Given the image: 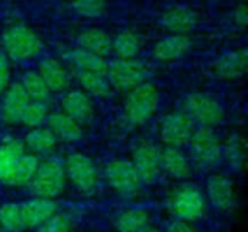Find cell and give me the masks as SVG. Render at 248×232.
I'll use <instances>...</instances> for the list:
<instances>
[{
    "mask_svg": "<svg viewBox=\"0 0 248 232\" xmlns=\"http://www.w3.org/2000/svg\"><path fill=\"white\" fill-rule=\"evenodd\" d=\"M65 182L67 177L64 166L58 160L49 158L44 163H39L38 170L28 186L33 198L55 199L64 192Z\"/></svg>",
    "mask_w": 248,
    "mask_h": 232,
    "instance_id": "277c9868",
    "label": "cell"
},
{
    "mask_svg": "<svg viewBox=\"0 0 248 232\" xmlns=\"http://www.w3.org/2000/svg\"><path fill=\"white\" fill-rule=\"evenodd\" d=\"M160 148L154 144H141L137 147L132 155V166L138 173L142 185H153L161 173Z\"/></svg>",
    "mask_w": 248,
    "mask_h": 232,
    "instance_id": "8fae6325",
    "label": "cell"
},
{
    "mask_svg": "<svg viewBox=\"0 0 248 232\" xmlns=\"http://www.w3.org/2000/svg\"><path fill=\"white\" fill-rule=\"evenodd\" d=\"M222 158H225L232 170L240 171L243 169L246 161V139L241 134L234 132L227 138L225 145H222Z\"/></svg>",
    "mask_w": 248,
    "mask_h": 232,
    "instance_id": "4316f807",
    "label": "cell"
},
{
    "mask_svg": "<svg viewBox=\"0 0 248 232\" xmlns=\"http://www.w3.org/2000/svg\"><path fill=\"white\" fill-rule=\"evenodd\" d=\"M248 54L246 49H231L221 54L214 62V71L221 80H238L247 73Z\"/></svg>",
    "mask_w": 248,
    "mask_h": 232,
    "instance_id": "5bb4252c",
    "label": "cell"
},
{
    "mask_svg": "<svg viewBox=\"0 0 248 232\" xmlns=\"http://www.w3.org/2000/svg\"><path fill=\"white\" fill-rule=\"evenodd\" d=\"M193 160L205 169H212L222 161V144L214 128L201 126L195 129L190 141Z\"/></svg>",
    "mask_w": 248,
    "mask_h": 232,
    "instance_id": "52a82bcc",
    "label": "cell"
},
{
    "mask_svg": "<svg viewBox=\"0 0 248 232\" xmlns=\"http://www.w3.org/2000/svg\"><path fill=\"white\" fill-rule=\"evenodd\" d=\"M167 232H198V230L192 225V222L182 221V219H174L169 225Z\"/></svg>",
    "mask_w": 248,
    "mask_h": 232,
    "instance_id": "8d00e7d4",
    "label": "cell"
},
{
    "mask_svg": "<svg viewBox=\"0 0 248 232\" xmlns=\"http://www.w3.org/2000/svg\"><path fill=\"white\" fill-rule=\"evenodd\" d=\"M61 106L62 113H65L80 125L90 122L94 113L90 97L81 90H71L65 93L61 100Z\"/></svg>",
    "mask_w": 248,
    "mask_h": 232,
    "instance_id": "e0dca14e",
    "label": "cell"
},
{
    "mask_svg": "<svg viewBox=\"0 0 248 232\" xmlns=\"http://www.w3.org/2000/svg\"><path fill=\"white\" fill-rule=\"evenodd\" d=\"M241 1H243V3H244V1H246V0H241Z\"/></svg>",
    "mask_w": 248,
    "mask_h": 232,
    "instance_id": "ab89813d",
    "label": "cell"
},
{
    "mask_svg": "<svg viewBox=\"0 0 248 232\" xmlns=\"http://www.w3.org/2000/svg\"><path fill=\"white\" fill-rule=\"evenodd\" d=\"M232 19H234V22H235V25L237 26H240V28H246V25H247L248 22V13H247V7H246V4L243 3V4H240L234 12H232Z\"/></svg>",
    "mask_w": 248,
    "mask_h": 232,
    "instance_id": "74e56055",
    "label": "cell"
},
{
    "mask_svg": "<svg viewBox=\"0 0 248 232\" xmlns=\"http://www.w3.org/2000/svg\"><path fill=\"white\" fill-rule=\"evenodd\" d=\"M25 154V144L16 139H9L0 145V183L12 186V179L16 166Z\"/></svg>",
    "mask_w": 248,
    "mask_h": 232,
    "instance_id": "ffe728a7",
    "label": "cell"
},
{
    "mask_svg": "<svg viewBox=\"0 0 248 232\" xmlns=\"http://www.w3.org/2000/svg\"><path fill=\"white\" fill-rule=\"evenodd\" d=\"M10 86V64L4 54L0 52V96Z\"/></svg>",
    "mask_w": 248,
    "mask_h": 232,
    "instance_id": "d590c367",
    "label": "cell"
},
{
    "mask_svg": "<svg viewBox=\"0 0 248 232\" xmlns=\"http://www.w3.org/2000/svg\"><path fill=\"white\" fill-rule=\"evenodd\" d=\"M39 76L45 81L49 92H64L70 86V74L54 58H45L39 64Z\"/></svg>",
    "mask_w": 248,
    "mask_h": 232,
    "instance_id": "7402d4cb",
    "label": "cell"
},
{
    "mask_svg": "<svg viewBox=\"0 0 248 232\" xmlns=\"http://www.w3.org/2000/svg\"><path fill=\"white\" fill-rule=\"evenodd\" d=\"M25 230H33L45 224L57 214V203L54 199L33 198L20 203Z\"/></svg>",
    "mask_w": 248,
    "mask_h": 232,
    "instance_id": "9a60e30c",
    "label": "cell"
},
{
    "mask_svg": "<svg viewBox=\"0 0 248 232\" xmlns=\"http://www.w3.org/2000/svg\"><path fill=\"white\" fill-rule=\"evenodd\" d=\"M77 48L105 57L112 51V38L102 29H86L77 36Z\"/></svg>",
    "mask_w": 248,
    "mask_h": 232,
    "instance_id": "cb8c5ba5",
    "label": "cell"
},
{
    "mask_svg": "<svg viewBox=\"0 0 248 232\" xmlns=\"http://www.w3.org/2000/svg\"><path fill=\"white\" fill-rule=\"evenodd\" d=\"M77 80L80 86L84 89V93H89L92 96L103 97L110 93V84L106 76L96 74V73L77 71Z\"/></svg>",
    "mask_w": 248,
    "mask_h": 232,
    "instance_id": "f546056e",
    "label": "cell"
},
{
    "mask_svg": "<svg viewBox=\"0 0 248 232\" xmlns=\"http://www.w3.org/2000/svg\"><path fill=\"white\" fill-rule=\"evenodd\" d=\"M192 46V41L187 35L170 33L161 38L154 46V57L160 61H174L183 57Z\"/></svg>",
    "mask_w": 248,
    "mask_h": 232,
    "instance_id": "44dd1931",
    "label": "cell"
},
{
    "mask_svg": "<svg viewBox=\"0 0 248 232\" xmlns=\"http://www.w3.org/2000/svg\"><path fill=\"white\" fill-rule=\"evenodd\" d=\"M141 49V39L140 36L126 29L119 32L113 39H112V51L116 54L118 58H135Z\"/></svg>",
    "mask_w": 248,
    "mask_h": 232,
    "instance_id": "83f0119b",
    "label": "cell"
},
{
    "mask_svg": "<svg viewBox=\"0 0 248 232\" xmlns=\"http://www.w3.org/2000/svg\"><path fill=\"white\" fill-rule=\"evenodd\" d=\"M195 132V122L185 112L166 115L160 125V137L166 147L182 148L189 144Z\"/></svg>",
    "mask_w": 248,
    "mask_h": 232,
    "instance_id": "30bf717a",
    "label": "cell"
},
{
    "mask_svg": "<svg viewBox=\"0 0 248 232\" xmlns=\"http://www.w3.org/2000/svg\"><path fill=\"white\" fill-rule=\"evenodd\" d=\"M46 128L55 135L57 139L64 142H77L83 138V128L74 119L62 112L49 113L46 118Z\"/></svg>",
    "mask_w": 248,
    "mask_h": 232,
    "instance_id": "d6986e66",
    "label": "cell"
},
{
    "mask_svg": "<svg viewBox=\"0 0 248 232\" xmlns=\"http://www.w3.org/2000/svg\"><path fill=\"white\" fill-rule=\"evenodd\" d=\"M73 9L83 17H99L106 10V0H73Z\"/></svg>",
    "mask_w": 248,
    "mask_h": 232,
    "instance_id": "836d02e7",
    "label": "cell"
},
{
    "mask_svg": "<svg viewBox=\"0 0 248 232\" xmlns=\"http://www.w3.org/2000/svg\"><path fill=\"white\" fill-rule=\"evenodd\" d=\"M58 139L48 128H33L28 132L25 145L32 151L33 155H46L51 154L57 147Z\"/></svg>",
    "mask_w": 248,
    "mask_h": 232,
    "instance_id": "d4e9b609",
    "label": "cell"
},
{
    "mask_svg": "<svg viewBox=\"0 0 248 232\" xmlns=\"http://www.w3.org/2000/svg\"><path fill=\"white\" fill-rule=\"evenodd\" d=\"M161 157V170L176 180H185L190 176L192 167L187 155L182 148L164 147L160 151Z\"/></svg>",
    "mask_w": 248,
    "mask_h": 232,
    "instance_id": "ac0fdd59",
    "label": "cell"
},
{
    "mask_svg": "<svg viewBox=\"0 0 248 232\" xmlns=\"http://www.w3.org/2000/svg\"><path fill=\"white\" fill-rule=\"evenodd\" d=\"M160 23L164 29L170 31L171 33H182L186 35L190 32L198 23V15L187 6L176 4L169 7L160 19Z\"/></svg>",
    "mask_w": 248,
    "mask_h": 232,
    "instance_id": "2e32d148",
    "label": "cell"
},
{
    "mask_svg": "<svg viewBox=\"0 0 248 232\" xmlns=\"http://www.w3.org/2000/svg\"><path fill=\"white\" fill-rule=\"evenodd\" d=\"M0 228L6 232H22L25 230L20 203H4L0 206Z\"/></svg>",
    "mask_w": 248,
    "mask_h": 232,
    "instance_id": "1f68e13d",
    "label": "cell"
},
{
    "mask_svg": "<svg viewBox=\"0 0 248 232\" xmlns=\"http://www.w3.org/2000/svg\"><path fill=\"white\" fill-rule=\"evenodd\" d=\"M160 105V93L151 83H142L129 90L125 100V116L134 125L147 124Z\"/></svg>",
    "mask_w": 248,
    "mask_h": 232,
    "instance_id": "3957f363",
    "label": "cell"
},
{
    "mask_svg": "<svg viewBox=\"0 0 248 232\" xmlns=\"http://www.w3.org/2000/svg\"><path fill=\"white\" fill-rule=\"evenodd\" d=\"M193 122L201 126L214 128L219 125L225 118L222 105L212 96L205 93H190L185 99L183 110Z\"/></svg>",
    "mask_w": 248,
    "mask_h": 232,
    "instance_id": "8992f818",
    "label": "cell"
},
{
    "mask_svg": "<svg viewBox=\"0 0 248 232\" xmlns=\"http://www.w3.org/2000/svg\"><path fill=\"white\" fill-rule=\"evenodd\" d=\"M108 185L122 196H134L140 192L142 182L129 160H112L105 167Z\"/></svg>",
    "mask_w": 248,
    "mask_h": 232,
    "instance_id": "9c48e42d",
    "label": "cell"
},
{
    "mask_svg": "<svg viewBox=\"0 0 248 232\" xmlns=\"http://www.w3.org/2000/svg\"><path fill=\"white\" fill-rule=\"evenodd\" d=\"M148 70L144 62L137 58H116L108 67V81L110 87L121 92H129L140 84L145 83Z\"/></svg>",
    "mask_w": 248,
    "mask_h": 232,
    "instance_id": "5b68a950",
    "label": "cell"
},
{
    "mask_svg": "<svg viewBox=\"0 0 248 232\" xmlns=\"http://www.w3.org/2000/svg\"><path fill=\"white\" fill-rule=\"evenodd\" d=\"M39 166V160L36 155L33 154H23L22 158L19 160L13 179H12V186L13 187H23L28 186L31 183V180L33 179L36 170Z\"/></svg>",
    "mask_w": 248,
    "mask_h": 232,
    "instance_id": "4dcf8cb0",
    "label": "cell"
},
{
    "mask_svg": "<svg viewBox=\"0 0 248 232\" xmlns=\"http://www.w3.org/2000/svg\"><path fill=\"white\" fill-rule=\"evenodd\" d=\"M65 177L83 193H92L99 182V174L90 157L81 153H73L64 163Z\"/></svg>",
    "mask_w": 248,
    "mask_h": 232,
    "instance_id": "ba28073f",
    "label": "cell"
},
{
    "mask_svg": "<svg viewBox=\"0 0 248 232\" xmlns=\"http://www.w3.org/2000/svg\"><path fill=\"white\" fill-rule=\"evenodd\" d=\"M67 60L77 68V71H84V73H96V74L106 76L109 67V62L105 60V57L92 54L81 48H74L68 51Z\"/></svg>",
    "mask_w": 248,
    "mask_h": 232,
    "instance_id": "603a6c76",
    "label": "cell"
},
{
    "mask_svg": "<svg viewBox=\"0 0 248 232\" xmlns=\"http://www.w3.org/2000/svg\"><path fill=\"white\" fill-rule=\"evenodd\" d=\"M150 224V214L142 208L126 209L113 221V227L118 232H137Z\"/></svg>",
    "mask_w": 248,
    "mask_h": 232,
    "instance_id": "484cf974",
    "label": "cell"
},
{
    "mask_svg": "<svg viewBox=\"0 0 248 232\" xmlns=\"http://www.w3.org/2000/svg\"><path fill=\"white\" fill-rule=\"evenodd\" d=\"M4 55L15 61H28L42 51V41L26 25L10 26L1 38Z\"/></svg>",
    "mask_w": 248,
    "mask_h": 232,
    "instance_id": "7a4b0ae2",
    "label": "cell"
},
{
    "mask_svg": "<svg viewBox=\"0 0 248 232\" xmlns=\"http://www.w3.org/2000/svg\"><path fill=\"white\" fill-rule=\"evenodd\" d=\"M137 232H161L158 228H155V227H153L151 224H148V225H145L144 228H141L140 231Z\"/></svg>",
    "mask_w": 248,
    "mask_h": 232,
    "instance_id": "f35d334b",
    "label": "cell"
},
{
    "mask_svg": "<svg viewBox=\"0 0 248 232\" xmlns=\"http://www.w3.org/2000/svg\"><path fill=\"white\" fill-rule=\"evenodd\" d=\"M49 112H48V106L45 102H36V100H31L20 118V124L26 128H38L41 126L46 118H48Z\"/></svg>",
    "mask_w": 248,
    "mask_h": 232,
    "instance_id": "d6a6232c",
    "label": "cell"
},
{
    "mask_svg": "<svg viewBox=\"0 0 248 232\" xmlns=\"http://www.w3.org/2000/svg\"><path fill=\"white\" fill-rule=\"evenodd\" d=\"M29 102H31V99L22 89L20 83L10 84L6 89V92L1 94L0 118L9 125L20 122V118H22Z\"/></svg>",
    "mask_w": 248,
    "mask_h": 232,
    "instance_id": "4fadbf2b",
    "label": "cell"
},
{
    "mask_svg": "<svg viewBox=\"0 0 248 232\" xmlns=\"http://www.w3.org/2000/svg\"><path fill=\"white\" fill-rule=\"evenodd\" d=\"M167 208L176 219L193 222L206 214V198L193 185L179 186L169 198Z\"/></svg>",
    "mask_w": 248,
    "mask_h": 232,
    "instance_id": "6da1fadb",
    "label": "cell"
},
{
    "mask_svg": "<svg viewBox=\"0 0 248 232\" xmlns=\"http://www.w3.org/2000/svg\"><path fill=\"white\" fill-rule=\"evenodd\" d=\"M20 86L28 94V97L36 102H45L51 93L38 71H26L22 76Z\"/></svg>",
    "mask_w": 248,
    "mask_h": 232,
    "instance_id": "f1b7e54d",
    "label": "cell"
},
{
    "mask_svg": "<svg viewBox=\"0 0 248 232\" xmlns=\"http://www.w3.org/2000/svg\"><path fill=\"white\" fill-rule=\"evenodd\" d=\"M70 219L65 215H54L45 224L36 228V232H70Z\"/></svg>",
    "mask_w": 248,
    "mask_h": 232,
    "instance_id": "e575fe53",
    "label": "cell"
},
{
    "mask_svg": "<svg viewBox=\"0 0 248 232\" xmlns=\"http://www.w3.org/2000/svg\"><path fill=\"white\" fill-rule=\"evenodd\" d=\"M206 196L211 205L225 214L234 211L237 205L235 187L225 174H212L206 182Z\"/></svg>",
    "mask_w": 248,
    "mask_h": 232,
    "instance_id": "7c38bea8",
    "label": "cell"
}]
</instances>
